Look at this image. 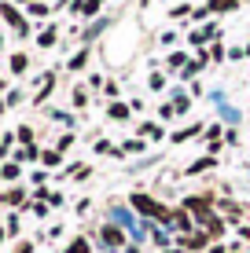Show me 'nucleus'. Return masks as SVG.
<instances>
[{"instance_id": "nucleus-17", "label": "nucleus", "mask_w": 250, "mask_h": 253, "mask_svg": "<svg viewBox=\"0 0 250 253\" xmlns=\"http://www.w3.org/2000/svg\"><path fill=\"white\" fill-rule=\"evenodd\" d=\"M51 44H55V30H45L41 33V48H51Z\"/></svg>"}, {"instance_id": "nucleus-13", "label": "nucleus", "mask_w": 250, "mask_h": 253, "mask_svg": "<svg viewBox=\"0 0 250 253\" xmlns=\"http://www.w3.org/2000/svg\"><path fill=\"white\" fill-rule=\"evenodd\" d=\"M85 63H89V48H81V51H77V55L70 59V70H81Z\"/></svg>"}, {"instance_id": "nucleus-27", "label": "nucleus", "mask_w": 250, "mask_h": 253, "mask_svg": "<svg viewBox=\"0 0 250 253\" xmlns=\"http://www.w3.org/2000/svg\"><path fill=\"white\" fill-rule=\"evenodd\" d=\"M243 51H247V55H250V44H247V48H243Z\"/></svg>"}, {"instance_id": "nucleus-23", "label": "nucleus", "mask_w": 250, "mask_h": 253, "mask_svg": "<svg viewBox=\"0 0 250 253\" xmlns=\"http://www.w3.org/2000/svg\"><path fill=\"white\" fill-rule=\"evenodd\" d=\"M210 59H213V63H221V59H225V48L213 44V48H210Z\"/></svg>"}, {"instance_id": "nucleus-12", "label": "nucleus", "mask_w": 250, "mask_h": 253, "mask_svg": "<svg viewBox=\"0 0 250 253\" xmlns=\"http://www.w3.org/2000/svg\"><path fill=\"white\" fill-rule=\"evenodd\" d=\"M213 165H217L213 158H199V162H192V165H188V172H202V169H213Z\"/></svg>"}, {"instance_id": "nucleus-16", "label": "nucleus", "mask_w": 250, "mask_h": 253, "mask_svg": "<svg viewBox=\"0 0 250 253\" xmlns=\"http://www.w3.org/2000/svg\"><path fill=\"white\" fill-rule=\"evenodd\" d=\"M66 253H89V242H85V239H74V242H70V250H66Z\"/></svg>"}, {"instance_id": "nucleus-18", "label": "nucleus", "mask_w": 250, "mask_h": 253, "mask_svg": "<svg viewBox=\"0 0 250 253\" xmlns=\"http://www.w3.org/2000/svg\"><path fill=\"white\" fill-rule=\"evenodd\" d=\"M184 110H188V95H177L173 99V114H184Z\"/></svg>"}, {"instance_id": "nucleus-4", "label": "nucleus", "mask_w": 250, "mask_h": 253, "mask_svg": "<svg viewBox=\"0 0 250 253\" xmlns=\"http://www.w3.org/2000/svg\"><path fill=\"white\" fill-rule=\"evenodd\" d=\"M180 242H184L188 250H206V246H210V235H206V231H192V235H184Z\"/></svg>"}, {"instance_id": "nucleus-5", "label": "nucleus", "mask_w": 250, "mask_h": 253, "mask_svg": "<svg viewBox=\"0 0 250 253\" xmlns=\"http://www.w3.org/2000/svg\"><path fill=\"white\" fill-rule=\"evenodd\" d=\"M0 15H4V19H7V22H11V26H15V30H19V33H26V22H22V15H19V11H15V7H11V4H0Z\"/></svg>"}, {"instance_id": "nucleus-11", "label": "nucleus", "mask_w": 250, "mask_h": 253, "mask_svg": "<svg viewBox=\"0 0 250 253\" xmlns=\"http://www.w3.org/2000/svg\"><path fill=\"white\" fill-rule=\"evenodd\" d=\"M100 4H103V0H81V15H85V19H92V15L100 11Z\"/></svg>"}, {"instance_id": "nucleus-6", "label": "nucleus", "mask_w": 250, "mask_h": 253, "mask_svg": "<svg viewBox=\"0 0 250 253\" xmlns=\"http://www.w3.org/2000/svg\"><path fill=\"white\" fill-rule=\"evenodd\" d=\"M103 242H107L110 250H114V246H122V242H125L122 228H110V224H107V228H103Z\"/></svg>"}, {"instance_id": "nucleus-24", "label": "nucleus", "mask_w": 250, "mask_h": 253, "mask_svg": "<svg viewBox=\"0 0 250 253\" xmlns=\"http://www.w3.org/2000/svg\"><path fill=\"white\" fill-rule=\"evenodd\" d=\"M4 198H7V202H11V206H19V202H22V191H7Z\"/></svg>"}, {"instance_id": "nucleus-1", "label": "nucleus", "mask_w": 250, "mask_h": 253, "mask_svg": "<svg viewBox=\"0 0 250 253\" xmlns=\"http://www.w3.org/2000/svg\"><path fill=\"white\" fill-rule=\"evenodd\" d=\"M129 202H133V209H140L144 216H151V220H158V224H169V220H173V213H169L162 202H154L151 195H133Z\"/></svg>"}, {"instance_id": "nucleus-26", "label": "nucleus", "mask_w": 250, "mask_h": 253, "mask_svg": "<svg viewBox=\"0 0 250 253\" xmlns=\"http://www.w3.org/2000/svg\"><path fill=\"white\" fill-rule=\"evenodd\" d=\"M210 253H225V250H221V246H210Z\"/></svg>"}, {"instance_id": "nucleus-19", "label": "nucleus", "mask_w": 250, "mask_h": 253, "mask_svg": "<svg viewBox=\"0 0 250 253\" xmlns=\"http://www.w3.org/2000/svg\"><path fill=\"white\" fill-rule=\"evenodd\" d=\"M11 70H15V74H22V70H26V55H11Z\"/></svg>"}, {"instance_id": "nucleus-10", "label": "nucleus", "mask_w": 250, "mask_h": 253, "mask_svg": "<svg viewBox=\"0 0 250 253\" xmlns=\"http://www.w3.org/2000/svg\"><path fill=\"white\" fill-rule=\"evenodd\" d=\"M129 110H133V107H125V103H110V118H114V121H125Z\"/></svg>"}, {"instance_id": "nucleus-25", "label": "nucleus", "mask_w": 250, "mask_h": 253, "mask_svg": "<svg viewBox=\"0 0 250 253\" xmlns=\"http://www.w3.org/2000/svg\"><path fill=\"white\" fill-rule=\"evenodd\" d=\"M144 132H148L151 139H158V136H162V128H158V125H144Z\"/></svg>"}, {"instance_id": "nucleus-3", "label": "nucleus", "mask_w": 250, "mask_h": 253, "mask_svg": "<svg viewBox=\"0 0 250 253\" xmlns=\"http://www.w3.org/2000/svg\"><path fill=\"white\" fill-rule=\"evenodd\" d=\"M169 228H177L180 235H192V228H195V224H192V216H188L184 209H177V213H173V220H169Z\"/></svg>"}, {"instance_id": "nucleus-9", "label": "nucleus", "mask_w": 250, "mask_h": 253, "mask_svg": "<svg viewBox=\"0 0 250 253\" xmlns=\"http://www.w3.org/2000/svg\"><path fill=\"white\" fill-rule=\"evenodd\" d=\"M195 132H202V125H188V128H180V132H173V143H184V139H192Z\"/></svg>"}, {"instance_id": "nucleus-21", "label": "nucleus", "mask_w": 250, "mask_h": 253, "mask_svg": "<svg viewBox=\"0 0 250 253\" xmlns=\"http://www.w3.org/2000/svg\"><path fill=\"white\" fill-rule=\"evenodd\" d=\"M41 158H45V165H59V151H45Z\"/></svg>"}, {"instance_id": "nucleus-22", "label": "nucleus", "mask_w": 250, "mask_h": 253, "mask_svg": "<svg viewBox=\"0 0 250 253\" xmlns=\"http://www.w3.org/2000/svg\"><path fill=\"white\" fill-rule=\"evenodd\" d=\"M151 88H154V92L166 88V77H162V74H151Z\"/></svg>"}, {"instance_id": "nucleus-29", "label": "nucleus", "mask_w": 250, "mask_h": 253, "mask_svg": "<svg viewBox=\"0 0 250 253\" xmlns=\"http://www.w3.org/2000/svg\"><path fill=\"white\" fill-rule=\"evenodd\" d=\"M144 4H151V0H144Z\"/></svg>"}, {"instance_id": "nucleus-28", "label": "nucleus", "mask_w": 250, "mask_h": 253, "mask_svg": "<svg viewBox=\"0 0 250 253\" xmlns=\"http://www.w3.org/2000/svg\"><path fill=\"white\" fill-rule=\"evenodd\" d=\"M166 253H180V250H166Z\"/></svg>"}, {"instance_id": "nucleus-2", "label": "nucleus", "mask_w": 250, "mask_h": 253, "mask_svg": "<svg viewBox=\"0 0 250 253\" xmlns=\"http://www.w3.org/2000/svg\"><path fill=\"white\" fill-rule=\"evenodd\" d=\"M213 37H217V26L210 22V26H202V30H192V37H188V41H192L195 48H202L206 41H213Z\"/></svg>"}, {"instance_id": "nucleus-15", "label": "nucleus", "mask_w": 250, "mask_h": 253, "mask_svg": "<svg viewBox=\"0 0 250 253\" xmlns=\"http://www.w3.org/2000/svg\"><path fill=\"white\" fill-rule=\"evenodd\" d=\"M202 66H206V63H199V59H195V63H188V66H184V74H180V77H195Z\"/></svg>"}, {"instance_id": "nucleus-14", "label": "nucleus", "mask_w": 250, "mask_h": 253, "mask_svg": "<svg viewBox=\"0 0 250 253\" xmlns=\"http://www.w3.org/2000/svg\"><path fill=\"white\" fill-rule=\"evenodd\" d=\"M0 176H4V180H15V176H19V165H15V162H7L4 169H0Z\"/></svg>"}, {"instance_id": "nucleus-7", "label": "nucleus", "mask_w": 250, "mask_h": 253, "mask_svg": "<svg viewBox=\"0 0 250 253\" xmlns=\"http://www.w3.org/2000/svg\"><path fill=\"white\" fill-rule=\"evenodd\" d=\"M236 4H239V0H210V4H206V11H210V15H217V11H232Z\"/></svg>"}, {"instance_id": "nucleus-20", "label": "nucleus", "mask_w": 250, "mask_h": 253, "mask_svg": "<svg viewBox=\"0 0 250 253\" xmlns=\"http://www.w3.org/2000/svg\"><path fill=\"white\" fill-rule=\"evenodd\" d=\"M169 66H188V59H184V51H173V55H169Z\"/></svg>"}, {"instance_id": "nucleus-8", "label": "nucleus", "mask_w": 250, "mask_h": 253, "mask_svg": "<svg viewBox=\"0 0 250 253\" xmlns=\"http://www.w3.org/2000/svg\"><path fill=\"white\" fill-rule=\"evenodd\" d=\"M206 235H225V220H221V216H210V220H206Z\"/></svg>"}]
</instances>
